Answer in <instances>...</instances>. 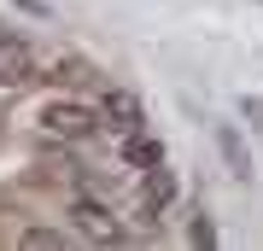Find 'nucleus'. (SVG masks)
Returning <instances> with one entry per match:
<instances>
[{
	"mask_svg": "<svg viewBox=\"0 0 263 251\" xmlns=\"http://www.w3.org/2000/svg\"><path fill=\"white\" fill-rule=\"evenodd\" d=\"M18 240H24V245H59V240H65V234H53V228H24Z\"/></svg>",
	"mask_w": 263,
	"mask_h": 251,
	"instance_id": "obj_8",
	"label": "nucleus"
},
{
	"mask_svg": "<svg viewBox=\"0 0 263 251\" xmlns=\"http://www.w3.org/2000/svg\"><path fill=\"white\" fill-rule=\"evenodd\" d=\"M100 117H105V129H111V134H129V129H141V123H146L141 100H135L129 88H105V93H100Z\"/></svg>",
	"mask_w": 263,
	"mask_h": 251,
	"instance_id": "obj_4",
	"label": "nucleus"
},
{
	"mask_svg": "<svg viewBox=\"0 0 263 251\" xmlns=\"http://www.w3.org/2000/svg\"><path fill=\"white\" fill-rule=\"evenodd\" d=\"M35 76H41L35 47L18 41V35H0V82H6V88H29Z\"/></svg>",
	"mask_w": 263,
	"mask_h": 251,
	"instance_id": "obj_3",
	"label": "nucleus"
},
{
	"mask_svg": "<svg viewBox=\"0 0 263 251\" xmlns=\"http://www.w3.org/2000/svg\"><path fill=\"white\" fill-rule=\"evenodd\" d=\"M117 158H123V164H135V169L146 176V169H158V164H164V146L146 134V123H141V129L117 134Z\"/></svg>",
	"mask_w": 263,
	"mask_h": 251,
	"instance_id": "obj_5",
	"label": "nucleus"
},
{
	"mask_svg": "<svg viewBox=\"0 0 263 251\" xmlns=\"http://www.w3.org/2000/svg\"><path fill=\"white\" fill-rule=\"evenodd\" d=\"M65 222L82 234V240H94V245H123V240H129V228H123L117 216H111V205H100L94 193H70Z\"/></svg>",
	"mask_w": 263,
	"mask_h": 251,
	"instance_id": "obj_1",
	"label": "nucleus"
},
{
	"mask_svg": "<svg viewBox=\"0 0 263 251\" xmlns=\"http://www.w3.org/2000/svg\"><path fill=\"white\" fill-rule=\"evenodd\" d=\"M94 76V65H82V59H59L53 65V82H88Z\"/></svg>",
	"mask_w": 263,
	"mask_h": 251,
	"instance_id": "obj_7",
	"label": "nucleus"
},
{
	"mask_svg": "<svg viewBox=\"0 0 263 251\" xmlns=\"http://www.w3.org/2000/svg\"><path fill=\"white\" fill-rule=\"evenodd\" d=\"M100 129H105L100 111H88V105H76V100L41 105V134H53V140H94Z\"/></svg>",
	"mask_w": 263,
	"mask_h": 251,
	"instance_id": "obj_2",
	"label": "nucleus"
},
{
	"mask_svg": "<svg viewBox=\"0 0 263 251\" xmlns=\"http://www.w3.org/2000/svg\"><path fill=\"white\" fill-rule=\"evenodd\" d=\"M170 205H176V176L158 164V169H146V181H141V210L146 216H164Z\"/></svg>",
	"mask_w": 263,
	"mask_h": 251,
	"instance_id": "obj_6",
	"label": "nucleus"
}]
</instances>
